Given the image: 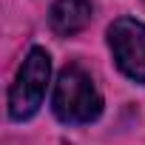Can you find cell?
<instances>
[{
  "label": "cell",
  "mask_w": 145,
  "mask_h": 145,
  "mask_svg": "<svg viewBox=\"0 0 145 145\" xmlns=\"http://www.w3.org/2000/svg\"><path fill=\"white\" fill-rule=\"evenodd\" d=\"M51 111L63 125H88L103 114V97L94 86V77L77 63L65 65L51 94Z\"/></svg>",
  "instance_id": "6da1fadb"
},
{
  "label": "cell",
  "mask_w": 145,
  "mask_h": 145,
  "mask_svg": "<svg viewBox=\"0 0 145 145\" xmlns=\"http://www.w3.org/2000/svg\"><path fill=\"white\" fill-rule=\"evenodd\" d=\"M114 63L131 83L145 86V23L137 17H117L105 31Z\"/></svg>",
  "instance_id": "3957f363"
},
{
  "label": "cell",
  "mask_w": 145,
  "mask_h": 145,
  "mask_svg": "<svg viewBox=\"0 0 145 145\" xmlns=\"http://www.w3.org/2000/svg\"><path fill=\"white\" fill-rule=\"evenodd\" d=\"M48 80H51V57L43 46H31L9 88V117L14 122H26L40 111Z\"/></svg>",
  "instance_id": "7a4b0ae2"
},
{
  "label": "cell",
  "mask_w": 145,
  "mask_h": 145,
  "mask_svg": "<svg viewBox=\"0 0 145 145\" xmlns=\"http://www.w3.org/2000/svg\"><path fill=\"white\" fill-rule=\"evenodd\" d=\"M94 17L91 0H54L48 9V26L60 37H74L80 34Z\"/></svg>",
  "instance_id": "277c9868"
}]
</instances>
